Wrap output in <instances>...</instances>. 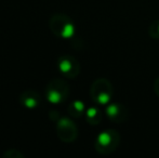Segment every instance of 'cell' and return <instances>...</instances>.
<instances>
[{
  "label": "cell",
  "instance_id": "cell-1",
  "mask_svg": "<svg viewBox=\"0 0 159 158\" xmlns=\"http://www.w3.org/2000/svg\"><path fill=\"white\" fill-rule=\"evenodd\" d=\"M50 30L59 38L70 39L76 34V26L73 20L66 14L57 13L49 21Z\"/></svg>",
  "mask_w": 159,
  "mask_h": 158
},
{
  "label": "cell",
  "instance_id": "cell-2",
  "mask_svg": "<svg viewBox=\"0 0 159 158\" xmlns=\"http://www.w3.org/2000/svg\"><path fill=\"white\" fill-rule=\"evenodd\" d=\"M120 144V134L114 129H107L98 134L95 139V151L101 155H111Z\"/></svg>",
  "mask_w": 159,
  "mask_h": 158
},
{
  "label": "cell",
  "instance_id": "cell-3",
  "mask_svg": "<svg viewBox=\"0 0 159 158\" xmlns=\"http://www.w3.org/2000/svg\"><path fill=\"white\" fill-rule=\"evenodd\" d=\"M114 87L108 79L98 78L92 82L90 88V95L95 104L105 106L111 102L114 97Z\"/></svg>",
  "mask_w": 159,
  "mask_h": 158
},
{
  "label": "cell",
  "instance_id": "cell-4",
  "mask_svg": "<svg viewBox=\"0 0 159 158\" xmlns=\"http://www.w3.org/2000/svg\"><path fill=\"white\" fill-rule=\"evenodd\" d=\"M69 95V86L65 80L52 79L46 87V97L51 104H61Z\"/></svg>",
  "mask_w": 159,
  "mask_h": 158
},
{
  "label": "cell",
  "instance_id": "cell-5",
  "mask_svg": "<svg viewBox=\"0 0 159 158\" xmlns=\"http://www.w3.org/2000/svg\"><path fill=\"white\" fill-rule=\"evenodd\" d=\"M57 133L61 141L73 143L78 137V128L71 119L62 117L57 121Z\"/></svg>",
  "mask_w": 159,
  "mask_h": 158
},
{
  "label": "cell",
  "instance_id": "cell-6",
  "mask_svg": "<svg viewBox=\"0 0 159 158\" xmlns=\"http://www.w3.org/2000/svg\"><path fill=\"white\" fill-rule=\"evenodd\" d=\"M57 68L64 77L68 79H73L79 75L80 64L76 57L73 55L63 54L57 60Z\"/></svg>",
  "mask_w": 159,
  "mask_h": 158
},
{
  "label": "cell",
  "instance_id": "cell-7",
  "mask_svg": "<svg viewBox=\"0 0 159 158\" xmlns=\"http://www.w3.org/2000/svg\"><path fill=\"white\" fill-rule=\"evenodd\" d=\"M105 113L109 120L116 124H121L128 118V110L126 106L119 103H108L105 107Z\"/></svg>",
  "mask_w": 159,
  "mask_h": 158
},
{
  "label": "cell",
  "instance_id": "cell-8",
  "mask_svg": "<svg viewBox=\"0 0 159 158\" xmlns=\"http://www.w3.org/2000/svg\"><path fill=\"white\" fill-rule=\"evenodd\" d=\"M20 103L24 107L34 110V108H37L41 104V97H40L39 93L37 91L33 90V89H28V90H25L21 94Z\"/></svg>",
  "mask_w": 159,
  "mask_h": 158
},
{
  "label": "cell",
  "instance_id": "cell-9",
  "mask_svg": "<svg viewBox=\"0 0 159 158\" xmlns=\"http://www.w3.org/2000/svg\"><path fill=\"white\" fill-rule=\"evenodd\" d=\"M86 105L80 100H76V101L71 102L68 105V108H67L68 114L71 117H75V118H79L82 115H84L86 114Z\"/></svg>",
  "mask_w": 159,
  "mask_h": 158
},
{
  "label": "cell",
  "instance_id": "cell-10",
  "mask_svg": "<svg viewBox=\"0 0 159 158\" xmlns=\"http://www.w3.org/2000/svg\"><path fill=\"white\" fill-rule=\"evenodd\" d=\"M86 120L88 124H92V126H96L102 121L103 115L100 108L95 107V106H91V107L87 108L86 111Z\"/></svg>",
  "mask_w": 159,
  "mask_h": 158
},
{
  "label": "cell",
  "instance_id": "cell-11",
  "mask_svg": "<svg viewBox=\"0 0 159 158\" xmlns=\"http://www.w3.org/2000/svg\"><path fill=\"white\" fill-rule=\"evenodd\" d=\"M148 34L153 39H159V20L152 22L148 28Z\"/></svg>",
  "mask_w": 159,
  "mask_h": 158
},
{
  "label": "cell",
  "instance_id": "cell-12",
  "mask_svg": "<svg viewBox=\"0 0 159 158\" xmlns=\"http://www.w3.org/2000/svg\"><path fill=\"white\" fill-rule=\"evenodd\" d=\"M3 157L7 158H23L24 154H22L19 150H14V148H11V150H8L4 152Z\"/></svg>",
  "mask_w": 159,
  "mask_h": 158
},
{
  "label": "cell",
  "instance_id": "cell-13",
  "mask_svg": "<svg viewBox=\"0 0 159 158\" xmlns=\"http://www.w3.org/2000/svg\"><path fill=\"white\" fill-rule=\"evenodd\" d=\"M154 90H155L156 95L159 97V77H157L155 82H154Z\"/></svg>",
  "mask_w": 159,
  "mask_h": 158
}]
</instances>
